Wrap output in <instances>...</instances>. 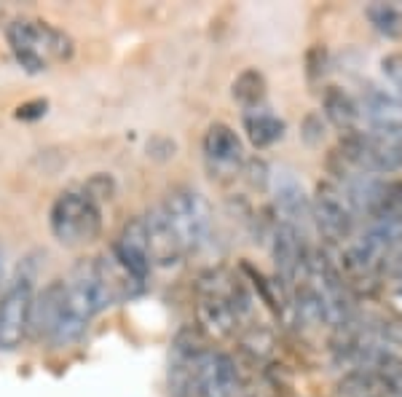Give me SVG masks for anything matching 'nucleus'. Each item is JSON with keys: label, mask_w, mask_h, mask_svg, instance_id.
Instances as JSON below:
<instances>
[{"label": "nucleus", "mask_w": 402, "mask_h": 397, "mask_svg": "<svg viewBox=\"0 0 402 397\" xmlns=\"http://www.w3.org/2000/svg\"><path fill=\"white\" fill-rule=\"evenodd\" d=\"M100 271H97V258H83L73 266L70 276L65 279V314L57 328V333L51 338V344L67 346L86 333L89 322L94 314H100L107 309Z\"/></svg>", "instance_id": "f257e3e1"}, {"label": "nucleus", "mask_w": 402, "mask_h": 397, "mask_svg": "<svg viewBox=\"0 0 402 397\" xmlns=\"http://www.w3.org/2000/svg\"><path fill=\"white\" fill-rule=\"evenodd\" d=\"M6 35L16 62L30 73H41L48 65L73 57V38L41 19H14Z\"/></svg>", "instance_id": "f03ea898"}, {"label": "nucleus", "mask_w": 402, "mask_h": 397, "mask_svg": "<svg viewBox=\"0 0 402 397\" xmlns=\"http://www.w3.org/2000/svg\"><path fill=\"white\" fill-rule=\"evenodd\" d=\"M48 226L60 245L83 247L100 236L102 213H100V204L86 191H65L51 204Z\"/></svg>", "instance_id": "7ed1b4c3"}, {"label": "nucleus", "mask_w": 402, "mask_h": 397, "mask_svg": "<svg viewBox=\"0 0 402 397\" xmlns=\"http://www.w3.org/2000/svg\"><path fill=\"white\" fill-rule=\"evenodd\" d=\"M164 210L169 226L177 234L185 255H194L212 236V210L209 201L191 185H177L159 204Z\"/></svg>", "instance_id": "20e7f679"}, {"label": "nucleus", "mask_w": 402, "mask_h": 397, "mask_svg": "<svg viewBox=\"0 0 402 397\" xmlns=\"http://www.w3.org/2000/svg\"><path fill=\"white\" fill-rule=\"evenodd\" d=\"M335 156L343 164L362 175H389L402 169V137L378 135L370 129H359L351 135H341Z\"/></svg>", "instance_id": "39448f33"}, {"label": "nucleus", "mask_w": 402, "mask_h": 397, "mask_svg": "<svg viewBox=\"0 0 402 397\" xmlns=\"http://www.w3.org/2000/svg\"><path fill=\"white\" fill-rule=\"evenodd\" d=\"M311 220L314 229L319 231L333 245H349L357 236V213L351 201L346 198L338 183H319L311 196Z\"/></svg>", "instance_id": "423d86ee"}, {"label": "nucleus", "mask_w": 402, "mask_h": 397, "mask_svg": "<svg viewBox=\"0 0 402 397\" xmlns=\"http://www.w3.org/2000/svg\"><path fill=\"white\" fill-rule=\"evenodd\" d=\"M333 365L341 368L343 373H368L402 384V357L370 341L341 336V341L333 346Z\"/></svg>", "instance_id": "0eeeda50"}, {"label": "nucleus", "mask_w": 402, "mask_h": 397, "mask_svg": "<svg viewBox=\"0 0 402 397\" xmlns=\"http://www.w3.org/2000/svg\"><path fill=\"white\" fill-rule=\"evenodd\" d=\"M32 276L19 274L0 295V349L14 351L22 346V341L30 333L32 317Z\"/></svg>", "instance_id": "6e6552de"}, {"label": "nucleus", "mask_w": 402, "mask_h": 397, "mask_svg": "<svg viewBox=\"0 0 402 397\" xmlns=\"http://www.w3.org/2000/svg\"><path fill=\"white\" fill-rule=\"evenodd\" d=\"M271 194H274V204L276 213L282 217V223L293 226L298 234H309V226H314L311 220V196L306 194V185L298 177V172H293L290 167H279L271 172Z\"/></svg>", "instance_id": "1a4fd4ad"}, {"label": "nucleus", "mask_w": 402, "mask_h": 397, "mask_svg": "<svg viewBox=\"0 0 402 397\" xmlns=\"http://www.w3.org/2000/svg\"><path fill=\"white\" fill-rule=\"evenodd\" d=\"M309 255H311V247L306 242V236L279 220L271 231V258L276 266V279L282 282L287 292L306 276Z\"/></svg>", "instance_id": "9d476101"}, {"label": "nucleus", "mask_w": 402, "mask_h": 397, "mask_svg": "<svg viewBox=\"0 0 402 397\" xmlns=\"http://www.w3.org/2000/svg\"><path fill=\"white\" fill-rule=\"evenodd\" d=\"M201 151H204V161L212 175H236L244 167V145L236 132L223 121L209 123L201 140Z\"/></svg>", "instance_id": "9b49d317"}, {"label": "nucleus", "mask_w": 402, "mask_h": 397, "mask_svg": "<svg viewBox=\"0 0 402 397\" xmlns=\"http://www.w3.org/2000/svg\"><path fill=\"white\" fill-rule=\"evenodd\" d=\"M110 253L116 255L121 266L134 274L140 282H148L150 271H153V263H150V250H148V231H145V220L137 215L129 217L123 226H121L116 242L110 247Z\"/></svg>", "instance_id": "f8f14e48"}, {"label": "nucleus", "mask_w": 402, "mask_h": 397, "mask_svg": "<svg viewBox=\"0 0 402 397\" xmlns=\"http://www.w3.org/2000/svg\"><path fill=\"white\" fill-rule=\"evenodd\" d=\"M357 102L362 110V121L368 123L370 132L402 137V105L394 94H389L375 83H368L362 86Z\"/></svg>", "instance_id": "ddd939ff"}, {"label": "nucleus", "mask_w": 402, "mask_h": 397, "mask_svg": "<svg viewBox=\"0 0 402 397\" xmlns=\"http://www.w3.org/2000/svg\"><path fill=\"white\" fill-rule=\"evenodd\" d=\"M145 220V231H148V250L150 263L159 269H172L180 260L185 258V250L180 245L177 234L169 226L166 215L161 207H153L148 215H142Z\"/></svg>", "instance_id": "4468645a"}, {"label": "nucleus", "mask_w": 402, "mask_h": 397, "mask_svg": "<svg viewBox=\"0 0 402 397\" xmlns=\"http://www.w3.org/2000/svg\"><path fill=\"white\" fill-rule=\"evenodd\" d=\"M62 314H65V279H54L32 301L30 333L35 338L51 341L60 328Z\"/></svg>", "instance_id": "2eb2a0df"}, {"label": "nucleus", "mask_w": 402, "mask_h": 397, "mask_svg": "<svg viewBox=\"0 0 402 397\" xmlns=\"http://www.w3.org/2000/svg\"><path fill=\"white\" fill-rule=\"evenodd\" d=\"M322 113L341 135H351V132L365 129L357 97L351 92H346L343 86H328L322 92Z\"/></svg>", "instance_id": "dca6fc26"}, {"label": "nucleus", "mask_w": 402, "mask_h": 397, "mask_svg": "<svg viewBox=\"0 0 402 397\" xmlns=\"http://www.w3.org/2000/svg\"><path fill=\"white\" fill-rule=\"evenodd\" d=\"M241 123H244L247 140L253 142L255 148H268V145L279 142L284 137V129H287L282 119L274 110H268L266 105L255 107V110H244Z\"/></svg>", "instance_id": "f3484780"}, {"label": "nucleus", "mask_w": 402, "mask_h": 397, "mask_svg": "<svg viewBox=\"0 0 402 397\" xmlns=\"http://www.w3.org/2000/svg\"><path fill=\"white\" fill-rule=\"evenodd\" d=\"M338 397H402V384L368 373H343L335 389Z\"/></svg>", "instance_id": "a211bd4d"}, {"label": "nucleus", "mask_w": 402, "mask_h": 397, "mask_svg": "<svg viewBox=\"0 0 402 397\" xmlns=\"http://www.w3.org/2000/svg\"><path fill=\"white\" fill-rule=\"evenodd\" d=\"M231 94H234V100H236L244 110L263 107V102H266V78H263L260 70L247 67V70H241L236 76Z\"/></svg>", "instance_id": "6ab92c4d"}, {"label": "nucleus", "mask_w": 402, "mask_h": 397, "mask_svg": "<svg viewBox=\"0 0 402 397\" xmlns=\"http://www.w3.org/2000/svg\"><path fill=\"white\" fill-rule=\"evenodd\" d=\"M365 16L373 25V30L378 35H384L389 41H400L402 38V11L397 6L389 3H370L365 8Z\"/></svg>", "instance_id": "aec40b11"}, {"label": "nucleus", "mask_w": 402, "mask_h": 397, "mask_svg": "<svg viewBox=\"0 0 402 397\" xmlns=\"http://www.w3.org/2000/svg\"><path fill=\"white\" fill-rule=\"evenodd\" d=\"M381 73H384V78L391 83L394 97L400 100V105H402V54H387V57L381 60Z\"/></svg>", "instance_id": "412c9836"}, {"label": "nucleus", "mask_w": 402, "mask_h": 397, "mask_svg": "<svg viewBox=\"0 0 402 397\" xmlns=\"http://www.w3.org/2000/svg\"><path fill=\"white\" fill-rule=\"evenodd\" d=\"M384 274L391 279V282H400L402 279V247L387 260V269H384Z\"/></svg>", "instance_id": "4be33fe9"}, {"label": "nucleus", "mask_w": 402, "mask_h": 397, "mask_svg": "<svg viewBox=\"0 0 402 397\" xmlns=\"http://www.w3.org/2000/svg\"><path fill=\"white\" fill-rule=\"evenodd\" d=\"M391 295H394V301L402 306V279L400 282H391Z\"/></svg>", "instance_id": "5701e85b"}, {"label": "nucleus", "mask_w": 402, "mask_h": 397, "mask_svg": "<svg viewBox=\"0 0 402 397\" xmlns=\"http://www.w3.org/2000/svg\"><path fill=\"white\" fill-rule=\"evenodd\" d=\"M0 282H3V250H0Z\"/></svg>", "instance_id": "b1692460"}]
</instances>
